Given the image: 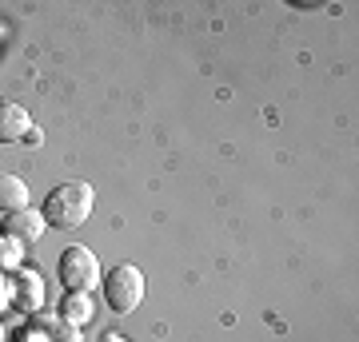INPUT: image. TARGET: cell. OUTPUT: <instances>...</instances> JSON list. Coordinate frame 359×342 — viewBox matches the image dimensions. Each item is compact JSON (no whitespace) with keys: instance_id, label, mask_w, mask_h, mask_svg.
Returning a JSON list of instances; mask_svg holds the SVG:
<instances>
[{"instance_id":"cell-1","label":"cell","mask_w":359,"mask_h":342,"mask_svg":"<svg viewBox=\"0 0 359 342\" xmlns=\"http://www.w3.org/2000/svg\"><path fill=\"white\" fill-rule=\"evenodd\" d=\"M96 207V191L92 183L84 179H68V183H56V187L44 195L40 203V215L48 227H60V231H72V227H84Z\"/></svg>"},{"instance_id":"cell-2","label":"cell","mask_w":359,"mask_h":342,"mask_svg":"<svg viewBox=\"0 0 359 342\" xmlns=\"http://www.w3.org/2000/svg\"><path fill=\"white\" fill-rule=\"evenodd\" d=\"M100 287H104V303L112 306L116 315H132L144 303V271L132 263H116L100 279Z\"/></svg>"},{"instance_id":"cell-3","label":"cell","mask_w":359,"mask_h":342,"mask_svg":"<svg viewBox=\"0 0 359 342\" xmlns=\"http://www.w3.org/2000/svg\"><path fill=\"white\" fill-rule=\"evenodd\" d=\"M56 271H60L65 291L92 294V291H96V283H100V259H96V251H92V247H84V243L65 247V255H60Z\"/></svg>"},{"instance_id":"cell-4","label":"cell","mask_w":359,"mask_h":342,"mask_svg":"<svg viewBox=\"0 0 359 342\" xmlns=\"http://www.w3.org/2000/svg\"><path fill=\"white\" fill-rule=\"evenodd\" d=\"M8 299H13V311H20V315H28V318L44 311L48 291H44V279H40L36 266H20V271L8 275Z\"/></svg>"},{"instance_id":"cell-5","label":"cell","mask_w":359,"mask_h":342,"mask_svg":"<svg viewBox=\"0 0 359 342\" xmlns=\"http://www.w3.org/2000/svg\"><path fill=\"white\" fill-rule=\"evenodd\" d=\"M4 235H13L16 243H25V247H32V243L48 231V223H44V215L40 211H32V207H25V211H13V215H4Z\"/></svg>"},{"instance_id":"cell-6","label":"cell","mask_w":359,"mask_h":342,"mask_svg":"<svg viewBox=\"0 0 359 342\" xmlns=\"http://www.w3.org/2000/svg\"><path fill=\"white\" fill-rule=\"evenodd\" d=\"M28 127H32V120H28V112L20 108V104H13V100L0 104V143H16V140H25Z\"/></svg>"},{"instance_id":"cell-7","label":"cell","mask_w":359,"mask_h":342,"mask_svg":"<svg viewBox=\"0 0 359 342\" xmlns=\"http://www.w3.org/2000/svg\"><path fill=\"white\" fill-rule=\"evenodd\" d=\"M28 327H36L44 334V342H80V327L65 322L60 315H32Z\"/></svg>"},{"instance_id":"cell-8","label":"cell","mask_w":359,"mask_h":342,"mask_svg":"<svg viewBox=\"0 0 359 342\" xmlns=\"http://www.w3.org/2000/svg\"><path fill=\"white\" fill-rule=\"evenodd\" d=\"M28 207V183L20 176H0V215H13Z\"/></svg>"},{"instance_id":"cell-9","label":"cell","mask_w":359,"mask_h":342,"mask_svg":"<svg viewBox=\"0 0 359 342\" xmlns=\"http://www.w3.org/2000/svg\"><path fill=\"white\" fill-rule=\"evenodd\" d=\"M56 315L65 318V322H72V327H84L92 315H96V306H92L88 294H80V291H65V299H60V311Z\"/></svg>"},{"instance_id":"cell-10","label":"cell","mask_w":359,"mask_h":342,"mask_svg":"<svg viewBox=\"0 0 359 342\" xmlns=\"http://www.w3.org/2000/svg\"><path fill=\"white\" fill-rule=\"evenodd\" d=\"M25 266V243H16L13 235L0 231V275H13Z\"/></svg>"},{"instance_id":"cell-11","label":"cell","mask_w":359,"mask_h":342,"mask_svg":"<svg viewBox=\"0 0 359 342\" xmlns=\"http://www.w3.org/2000/svg\"><path fill=\"white\" fill-rule=\"evenodd\" d=\"M13 311V299H8V275H0V315Z\"/></svg>"},{"instance_id":"cell-12","label":"cell","mask_w":359,"mask_h":342,"mask_svg":"<svg viewBox=\"0 0 359 342\" xmlns=\"http://www.w3.org/2000/svg\"><path fill=\"white\" fill-rule=\"evenodd\" d=\"M25 143H28V148H40V143H44V131H40V127H28Z\"/></svg>"},{"instance_id":"cell-13","label":"cell","mask_w":359,"mask_h":342,"mask_svg":"<svg viewBox=\"0 0 359 342\" xmlns=\"http://www.w3.org/2000/svg\"><path fill=\"white\" fill-rule=\"evenodd\" d=\"M104 342H128L124 334H104Z\"/></svg>"},{"instance_id":"cell-14","label":"cell","mask_w":359,"mask_h":342,"mask_svg":"<svg viewBox=\"0 0 359 342\" xmlns=\"http://www.w3.org/2000/svg\"><path fill=\"white\" fill-rule=\"evenodd\" d=\"M0 342H4V327H0Z\"/></svg>"},{"instance_id":"cell-15","label":"cell","mask_w":359,"mask_h":342,"mask_svg":"<svg viewBox=\"0 0 359 342\" xmlns=\"http://www.w3.org/2000/svg\"><path fill=\"white\" fill-rule=\"evenodd\" d=\"M0 36H4V28H0Z\"/></svg>"}]
</instances>
